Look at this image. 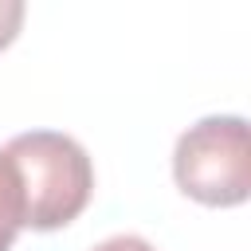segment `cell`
Masks as SVG:
<instances>
[{
	"mask_svg": "<svg viewBox=\"0 0 251 251\" xmlns=\"http://www.w3.org/2000/svg\"><path fill=\"white\" fill-rule=\"evenodd\" d=\"M24 227V192H20V176L16 165L8 161V153L0 149V251H8L16 243Z\"/></svg>",
	"mask_w": 251,
	"mask_h": 251,
	"instance_id": "3",
	"label": "cell"
},
{
	"mask_svg": "<svg viewBox=\"0 0 251 251\" xmlns=\"http://www.w3.org/2000/svg\"><path fill=\"white\" fill-rule=\"evenodd\" d=\"M90 251H157V247L149 239H141V235H110V239L94 243Z\"/></svg>",
	"mask_w": 251,
	"mask_h": 251,
	"instance_id": "5",
	"label": "cell"
},
{
	"mask_svg": "<svg viewBox=\"0 0 251 251\" xmlns=\"http://www.w3.org/2000/svg\"><path fill=\"white\" fill-rule=\"evenodd\" d=\"M173 176L184 196L208 208H235L251 196L247 122L239 114H212L188 126L173 149Z\"/></svg>",
	"mask_w": 251,
	"mask_h": 251,
	"instance_id": "2",
	"label": "cell"
},
{
	"mask_svg": "<svg viewBox=\"0 0 251 251\" xmlns=\"http://www.w3.org/2000/svg\"><path fill=\"white\" fill-rule=\"evenodd\" d=\"M4 153L20 176L24 227L55 231L90 204L94 165L71 133H55V129L16 133L4 145Z\"/></svg>",
	"mask_w": 251,
	"mask_h": 251,
	"instance_id": "1",
	"label": "cell"
},
{
	"mask_svg": "<svg viewBox=\"0 0 251 251\" xmlns=\"http://www.w3.org/2000/svg\"><path fill=\"white\" fill-rule=\"evenodd\" d=\"M20 24H24V4L20 0H0V47H8L16 39Z\"/></svg>",
	"mask_w": 251,
	"mask_h": 251,
	"instance_id": "4",
	"label": "cell"
}]
</instances>
